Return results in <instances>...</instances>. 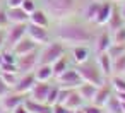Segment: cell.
<instances>
[{
    "mask_svg": "<svg viewBox=\"0 0 125 113\" xmlns=\"http://www.w3.org/2000/svg\"><path fill=\"white\" fill-rule=\"evenodd\" d=\"M57 36L62 43L70 45H87L93 40L89 29H86L81 24H62L57 31Z\"/></svg>",
    "mask_w": 125,
    "mask_h": 113,
    "instance_id": "6da1fadb",
    "label": "cell"
},
{
    "mask_svg": "<svg viewBox=\"0 0 125 113\" xmlns=\"http://www.w3.org/2000/svg\"><path fill=\"white\" fill-rule=\"evenodd\" d=\"M43 9L55 19H67L75 10V0H41Z\"/></svg>",
    "mask_w": 125,
    "mask_h": 113,
    "instance_id": "7a4b0ae2",
    "label": "cell"
},
{
    "mask_svg": "<svg viewBox=\"0 0 125 113\" xmlns=\"http://www.w3.org/2000/svg\"><path fill=\"white\" fill-rule=\"evenodd\" d=\"M77 72L81 75V81L84 82H91L94 86H103L106 84V77L103 75V72L99 70L98 67V62H93V60H86L82 63H77Z\"/></svg>",
    "mask_w": 125,
    "mask_h": 113,
    "instance_id": "3957f363",
    "label": "cell"
},
{
    "mask_svg": "<svg viewBox=\"0 0 125 113\" xmlns=\"http://www.w3.org/2000/svg\"><path fill=\"white\" fill-rule=\"evenodd\" d=\"M62 55H65V46L63 43L58 40V41H48L45 43L43 50L40 51V63H53L57 58H60Z\"/></svg>",
    "mask_w": 125,
    "mask_h": 113,
    "instance_id": "277c9868",
    "label": "cell"
},
{
    "mask_svg": "<svg viewBox=\"0 0 125 113\" xmlns=\"http://www.w3.org/2000/svg\"><path fill=\"white\" fill-rule=\"evenodd\" d=\"M5 46L12 48L16 43H19L24 36H28V22H19V24H9L5 28Z\"/></svg>",
    "mask_w": 125,
    "mask_h": 113,
    "instance_id": "5b68a950",
    "label": "cell"
},
{
    "mask_svg": "<svg viewBox=\"0 0 125 113\" xmlns=\"http://www.w3.org/2000/svg\"><path fill=\"white\" fill-rule=\"evenodd\" d=\"M38 63H40V53H38L36 50H34V51H29V53H24V55H19L17 60H16L17 70H19L21 74L33 72Z\"/></svg>",
    "mask_w": 125,
    "mask_h": 113,
    "instance_id": "8992f818",
    "label": "cell"
},
{
    "mask_svg": "<svg viewBox=\"0 0 125 113\" xmlns=\"http://www.w3.org/2000/svg\"><path fill=\"white\" fill-rule=\"evenodd\" d=\"M57 82H58V86H62V87H69V89H75L82 81H81V75H79V72H77V69H72V67H69L62 75H58L57 77Z\"/></svg>",
    "mask_w": 125,
    "mask_h": 113,
    "instance_id": "52a82bcc",
    "label": "cell"
},
{
    "mask_svg": "<svg viewBox=\"0 0 125 113\" xmlns=\"http://www.w3.org/2000/svg\"><path fill=\"white\" fill-rule=\"evenodd\" d=\"M28 36L36 45H45V43L50 41L48 28H43V26H38V24H33V22H28Z\"/></svg>",
    "mask_w": 125,
    "mask_h": 113,
    "instance_id": "ba28073f",
    "label": "cell"
},
{
    "mask_svg": "<svg viewBox=\"0 0 125 113\" xmlns=\"http://www.w3.org/2000/svg\"><path fill=\"white\" fill-rule=\"evenodd\" d=\"M24 103V94H19L16 91H9L7 94H4L0 98V108L5 111H12L16 106Z\"/></svg>",
    "mask_w": 125,
    "mask_h": 113,
    "instance_id": "9c48e42d",
    "label": "cell"
},
{
    "mask_svg": "<svg viewBox=\"0 0 125 113\" xmlns=\"http://www.w3.org/2000/svg\"><path fill=\"white\" fill-rule=\"evenodd\" d=\"M34 82H36L34 74H33V72H26V74H22V75L17 79V82H16V86L12 87V91H16V92H19V94H29L31 87L34 86Z\"/></svg>",
    "mask_w": 125,
    "mask_h": 113,
    "instance_id": "30bf717a",
    "label": "cell"
},
{
    "mask_svg": "<svg viewBox=\"0 0 125 113\" xmlns=\"http://www.w3.org/2000/svg\"><path fill=\"white\" fill-rule=\"evenodd\" d=\"M52 84L48 82H43V81H36L34 86L31 87L29 91V98L34 99V101H40V103H46V98H48V91H50Z\"/></svg>",
    "mask_w": 125,
    "mask_h": 113,
    "instance_id": "8fae6325",
    "label": "cell"
},
{
    "mask_svg": "<svg viewBox=\"0 0 125 113\" xmlns=\"http://www.w3.org/2000/svg\"><path fill=\"white\" fill-rule=\"evenodd\" d=\"M111 12H113L111 2H104V0H103V2H99V7H98V14H96L94 22H96L98 26H106V22H108Z\"/></svg>",
    "mask_w": 125,
    "mask_h": 113,
    "instance_id": "7c38bea8",
    "label": "cell"
},
{
    "mask_svg": "<svg viewBox=\"0 0 125 113\" xmlns=\"http://www.w3.org/2000/svg\"><path fill=\"white\" fill-rule=\"evenodd\" d=\"M7 17L10 24H19V22H29V14L22 10V7H7Z\"/></svg>",
    "mask_w": 125,
    "mask_h": 113,
    "instance_id": "4fadbf2b",
    "label": "cell"
},
{
    "mask_svg": "<svg viewBox=\"0 0 125 113\" xmlns=\"http://www.w3.org/2000/svg\"><path fill=\"white\" fill-rule=\"evenodd\" d=\"M36 46H38V45H36L29 36H24V38H22L19 43H16L10 50L19 57V55H24V53H29V51H34V50H36Z\"/></svg>",
    "mask_w": 125,
    "mask_h": 113,
    "instance_id": "5bb4252c",
    "label": "cell"
},
{
    "mask_svg": "<svg viewBox=\"0 0 125 113\" xmlns=\"http://www.w3.org/2000/svg\"><path fill=\"white\" fill-rule=\"evenodd\" d=\"M24 106L29 113H52V106L48 103H40L31 98H24Z\"/></svg>",
    "mask_w": 125,
    "mask_h": 113,
    "instance_id": "9a60e30c",
    "label": "cell"
},
{
    "mask_svg": "<svg viewBox=\"0 0 125 113\" xmlns=\"http://www.w3.org/2000/svg\"><path fill=\"white\" fill-rule=\"evenodd\" d=\"M63 106L69 108V110H79V108L84 106V99H82V96L77 92V89H70L67 99L63 101Z\"/></svg>",
    "mask_w": 125,
    "mask_h": 113,
    "instance_id": "2e32d148",
    "label": "cell"
},
{
    "mask_svg": "<svg viewBox=\"0 0 125 113\" xmlns=\"http://www.w3.org/2000/svg\"><path fill=\"white\" fill-rule=\"evenodd\" d=\"M36 81H43V82H48L52 77H53V70H52V65L50 63H38L36 69L33 70Z\"/></svg>",
    "mask_w": 125,
    "mask_h": 113,
    "instance_id": "e0dca14e",
    "label": "cell"
},
{
    "mask_svg": "<svg viewBox=\"0 0 125 113\" xmlns=\"http://www.w3.org/2000/svg\"><path fill=\"white\" fill-rule=\"evenodd\" d=\"M75 89H77V92L82 96V99H84V101H89V103H91V101H93V98H94V94H96V91H98V86H94V84H91V82H84V81H82Z\"/></svg>",
    "mask_w": 125,
    "mask_h": 113,
    "instance_id": "ac0fdd59",
    "label": "cell"
},
{
    "mask_svg": "<svg viewBox=\"0 0 125 113\" xmlns=\"http://www.w3.org/2000/svg\"><path fill=\"white\" fill-rule=\"evenodd\" d=\"M29 22L33 24H38V26H43V28H48L50 24V16L46 14L45 9H36L29 14Z\"/></svg>",
    "mask_w": 125,
    "mask_h": 113,
    "instance_id": "d6986e66",
    "label": "cell"
},
{
    "mask_svg": "<svg viewBox=\"0 0 125 113\" xmlns=\"http://www.w3.org/2000/svg\"><path fill=\"white\" fill-rule=\"evenodd\" d=\"M110 96H111V87L108 84H103V86L98 87V91H96V94H94V98H93L91 103H94L98 106H104Z\"/></svg>",
    "mask_w": 125,
    "mask_h": 113,
    "instance_id": "ffe728a7",
    "label": "cell"
},
{
    "mask_svg": "<svg viewBox=\"0 0 125 113\" xmlns=\"http://www.w3.org/2000/svg\"><path fill=\"white\" fill-rule=\"evenodd\" d=\"M98 67H99V70L103 72V75L104 77H108V75H111L113 74V69H111V63H113V60H111V57L104 51V53H99L98 55Z\"/></svg>",
    "mask_w": 125,
    "mask_h": 113,
    "instance_id": "44dd1931",
    "label": "cell"
},
{
    "mask_svg": "<svg viewBox=\"0 0 125 113\" xmlns=\"http://www.w3.org/2000/svg\"><path fill=\"white\" fill-rule=\"evenodd\" d=\"M72 58L75 63H82L86 60H89V48L86 45H74L72 48Z\"/></svg>",
    "mask_w": 125,
    "mask_h": 113,
    "instance_id": "7402d4cb",
    "label": "cell"
},
{
    "mask_svg": "<svg viewBox=\"0 0 125 113\" xmlns=\"http://www.w3.org/2000/svg\"><path fill=\"white\" fill-rule=\"evenodd\" d=\"M123 24H125V19H123L122 12H120V10H116V9L113 7V12H111V16H110V19H108V22H106L108 29H110V31H115V29L122 28Z\"/></svg>",
    "mask_w": 125,
    "mask_h": 113,
    "instance_id": "603a6c76",
    "label": "cell"
},
{
    "mask_svg": "<svg viewBox=\"0 0 125 113\" xmlns=\"http://www.w3.org/2000/svg\"><path fill=\"white\" fill-rule=\"evenodd\" d=\"M110 45H111V36H110V33H106V31L101 33V34L98 36V40H96V53L99 55V53L108 51Z\"/></svg>",
    "mask_w": 125,
    "mask_h": 113,
    "instance_id": "cb8c5ba5",
    "label": "cell"
},
{
    "mask_svg": "<svg viewBox=\"0 0 125 113\" xmlns=\"http://www.w3.org/2000/svg\"><path fill=\"white\" fill-rule=\"evenodd\" d=\"M70 65H69V58L67 57H60V58H57L53 63H52V70H53V77H58V75H62L67 69H69Z\"/></svg>",
    "mask_w": 125,
    "mask_h": 113,
    "instance_id": "d4e9b609",
    "label": "cell"
},
{
    "mask_svg": "<svg viewBox=\"0 0 125 113\" xmlns=\"http://www.w3.org/2000/svg\"><path fill=\"white\" fill-rule=\"evenodd\" d=\"M103 108H104V111H108V113H122V101L116 98V94H111Z\"/></svg>",
    "mask_w": 125,
    "mask_h": 113,
    "instance_id": "484cf974",
    "label": "cell"
},
{
    "mask_svg": "<svg viewBox=\"0 0 125 113\" xmlns=\"http://www.w3.org/2000/svg\"><path fill=\"white\" fill-rule=\"evenodd\" d=\"M111 69H113V74L115 75H123L125 74V53L113 58V63H111Z\"/></svg>",
    "mask_w": 125,
    "mask_h": 113,
    "instance_id": "4316f807",
    "label": "cell"
},
{
    "mask_svg": "<svg viewBox=\"0 0 125 113\" xmlns=\"http://www.w3.org/2000/svg\"><path fill=\"white\" fill-rule=\"evenodd\" d=\"M98 7H99V2H93L84 9V17H86V21H91V22H94V19H96V14H98Z\"/></svg>",
    "mask_w": 125,
    "mask_h": 113,
    "instance_id": "83f0119b",
    "label": "cell"
},
{
    "mask_svg": "<svg viewBox=\"0 0 125 113\" xmlns=\"http://www.w3.org/2000/svg\"><path fill=\"white\" fill-rule=\"evenodd\" d=\"M106 53L111 57V60L116 58V57H120V55H123L125 53V43H113L111 41V45H110V48H108Z\"/></svg>",
    "mask_w": 125,
    "mask_h": 113,
    "instance_id": "f1b7e54d",
    "label": "cell"
},
{
    "mask_svg": "<svg viewBox=\"0 0 125 113\" xmlns=\"http://www.w3.org/2000/svg\"><path fill=\"white\" fill-rule=\"evenodd\" d=\"M17 74H19V72H4V70H0V77H2V81H4L10 89L16 86V82H17V79H19Z\"/></svg>",
    "mask_w": 125,
    "mask_h": 113,
    "instance_id": "f546056e",
    "label": "cell"
},
{
    "mask_svg": "<svg viewBox=\"0 0 125 113\" xmlns=\"http://www.w3.org/2000/svg\"><path fill=\"white\" fill-rule=\"evenodd\" d=\"M111 87L116 92H125V75H113L111 79Z\"/></svg>",
    "mask_w": 125,
    "mask_h": 113,
    "instance_id": "4dcf8cb0",
    "label": "cell"
},
{
    "mask_svg": "<svg viewBox=\"0 0 125 113\" xmlns=\"http://www.w3.org/2000/svg\"><path fill=\"white\" fill-rule=\"evenodd\" d=\"M111 41L113 43H125V26L111 31Z\"/></svg>",
    "mask_w": 125,
    "mask_h": 113,
    "instance_id": "1f68e13d",
    "label": "cell"
},
{
    "mask_svg": "<svg viewBox=\"0 0 125 113\" xmlns=\"http://www.w3.org/2000/svg\"><path fill=\"white\" fill-rule=\"evenodd\" d=\"M58 91H60V86H58V84H57V86H52V87H50V91H48V98H46V103H48L50 106L57 103V98H58Z\"/></svg>",
    "mask_w": 125,
    "mask_h": 113,
    "instance_id": "d6a6232c",
    "label": "cell"
},
{
    "mask_svg": "<svg viewBox=\"0 0 125 113\" xmlns=\"http://www.w3.org/2000/svg\"><path fill=\"white\" fill-rule=\"evenodd\" d=\"M82 110H84V113H104V108H103V106H98V104H94V103L84 104Z\"/></svg>",
    "mask_w": 125,
    "mask_h": 113,
    "instance_id": "836d02e7",
    "label": "cell"
},
{
    "mask_svg": "<svg viewBox=\"0 0 125 113\" xmlns=\"http://www.w3.org/2000/svg\"><path fill=\"white\" fill-rule=\"evenodd\" d=\"M2 57H4V62H7V63H16V60H17V55L10 48L7 51H2Z\"/></svg>",
    "mask_w": 125,
    "mask_h": 113,
    "instance_id": "e575fe53",
    "label": "cell"
},
{
    "mask_svg": "<svg viewBox=\"0 0 125 113\" xmlns=\"http://www.w3.org/2000/svg\"><path fill=\"white\" fill-rule=\"evenodd\" d=\"M21 7H22V10H26L28 14H31L33 10H36V2H34V0H22Z\"/></svg>",
    "mask_w": 125,
    "mask_h": 113,
    "instance_id": "d590c367",
    "label": "cell"
},
{
    "mask_svg": "<svg viewBox=\"0 0 125 113\" xmlns=\"http://www.w3.org/2000/svg\"><path fill=\"white\" fill-rule=\"evenodd\" d=\"M9 17H7V9H2L0 7V29H5L9 26Z\"/></svg>",
    "mask_w": 125,
    "mask_h": 113,
    "instance_id": "8d00e7d4",
    "label": "cell"
},
{
    "mask_svg": "<svg viewBox=\"0 0 125 113\" xmlns=\"http://www.w3.org/2000/svg\"><path fill=\"white\" fill-rule=\"evenodd\" d=\"M0 70H4V72H19L16 63H7V62H4V63H2Z\"/></svg>",
    "mask_w": 125,
    "mask_h": 113,
    "instance_id": "74e56055",
    "label": "cell"
},
{
    "mask_svg": "<svg viewBox=\"0 0 125 113\" xmlns=\"http://www.w3.org/2000/svg\"><path fill=\"white\" fill-rule=\"evenodd\" d=\"M9 91H12V89H10V87H9V86L2 81V77H0V98H2L4 94H7Z\"/></svg>",
    "mask_w": 125,
    "mask_h": 113,
    "instance_id": "f35d334b",
    "label": "cell"
},
{
    "mask_svg": "<svg viewBox=\"0 0 125 113\" xmlns=\"http://www.w3.org/2000/svg\"><path fill=\"white\" fill-rule=\"evenodd\" d=\"M5 4H7V7H21L22 0H5Z\"/></svg>",
    "mask_w": 125,
    "mask_h": 113,
    "instance_id": "ab89813d",
    "label": "cell"
},
{
    "mask_svg": "<svg viewBox=\"0 0 125 113\" xmlns=\"http://www.w3.org/2000/svg\"><path fill=\"white\" fill-rule=\"evenodd\" d=\"M12 113H29V111H28V108H26V106H24V103H22V104L16 106V108L12 110Z\"/></svg>",
    "mask_w": 125,
    "mask_h": 113,
    "instance_id": "60d3db41",
    "label": "cell"
},
{
    "mask_svg": "<svg viewBox=\"0 0 125 113\" xmlns=\"http://www.w3.org/2000/svg\"><path fill=\"white\" fill-rule=\"evenodd\" d=\"M116 98H118L122 103H125V92H116Z\"/></svg>",
    "mask_w": 125,
    "mask_h": 113,
    "instance_id": "b9f144b4",
    "label": "cell"
},
{
    "mask_svg": "<svg viewBox=\"0 0 125 113\" xmlns=\"http://www.w3.org/2000/svg\"><path fill=\"white\" fill-rule=\"evenodd\" d=\"M120 12H122V16H123V19H125V0L122 2V7H120Z\"/></svg>",
    "mask_w": 125,
    "mask_h": 113,
    "instance_id": "7bdbcfd3",
    "label": "cell"
},
{
    "mask_svg": "<svg viewBox=\"0 0 125 113\" xmlns=\"http://www.w3.org/2000/svg\"><path fill=\"white\" fill-rule=\"evenodd\" d=\"M5 45V36H2L0 34V50H2V46Z\"/></svg>",
    "mask_w": 125,
    "mask_h": 113,
    "instance_id": "ee69618b",
    "label": "cell"
},
{
    "mask_svg": "<svg viewBox=\"0 0 125 113\" xmlns=\"http://www.w3.org/2000/svg\"><path fill=\"white\" fill-rule=\"evenodd\" d=\"M2 63H4V57H2V51H0V67H2Z\"/></svg>",
    "mask_w": 125,
    "mask_h": 113,
    "instance_id": "f6af8a7d",
    "label": "cell"
},
{
    "mask_svg": "<svg viewBox=\"0 0 125 113\" xmlns=\"http://www.w3.org/2000/svg\"><path fill=\"white\" fill-rule=\"evenodd\" d=\"M65 113H75V110H69V108H67V111H65Z\"/></svg>",
    "mask_w": 125,
    "mask_h": 113,
    "instance_id": "bcb514c9",
    "label": "cell"
},
{
    "mask_svg": "<svg viewBox=\"0 0 125 113\" xmlns=\"http://www.w3.org/2000/svg\"><path fill=\"white\" fill-rule=\"evenodd\" d=\"M75 113H84V110H82V108H79V110H75Z\"/></svg>",
    "mask_w": 125,
    "mask_h": 113,
    "instance_id": "7dc6e473",
    "label": "cell"
},
{
    "mask_svg": "<svg viewBox=\"0 0 125 113\" xmlns=\"http://www.w3.org/2000/svg\"><path fill=\"white\" fill-rule=\"evenodd\" d=\"M122 113H125V103H122Z\"/></svg>",
    "mask_w": 125,
    "mask_h": 113,
    "instance_id": "c3c4849f",
    "label": "cell"
},
{
    "mask_svg": "<svg viewBox=\"0 0 125 113\" xmlns=\"http://www.w3.org/2000/svg\"><path fill=\"white\" fill-rule=\"evenodd\" d=\"M0 113H12V111H5V110H4V111H0Z\"/></svg>",
    "mask_w": 125,
    "mask_h": 113,
    "instance_id": "681fc988",
    "label": "cell"
},
{
    "mask_svg": "<svg viewBox=\"0 0 125 113\" xmlns=\"http://www.w3.org/2000/svg\"><path fill=\"white\" fill-rule=\"evenodd\" d=\"M94 2H103V0H94Z\"/></svg>",
    "mask_w": 125,
    "mask_h": 113,
    "instance_id": "f907efd6",
    "label": "cell"
},
{
    "mask_svg": "<svg viewBox=\"0 0 125 113\" xmlns=\"http://www.w3.org/2000/svg\"><path fill=\"white\" fill-rule=\"evenodd\" d=\"M115 2H122V0H115Z\"/></svg>",
    "mask_w": 125,
    "mask_h": 113,
    "instance_id": "816d5d0a",
    "label": "cell"
},
{
    "mask_svg": "<svg viewBox=\"0 0 125 113\" xmlns=\"http://www.w3.org/2000/svg\"><path fill=\"white\" fill-rule=\"evenodd\" d=\"M0 2H4V0H0Z\"/></svg>",
    "mask_w": 125,
    "mask_h": 113,
    "instance_id": "f5cc1de1",
    "label": "cell"
},
{
    "mask_svg": "<svg viewBox=\"0 0 125 113\" xmlns=\"http://www.w3.org/2000/svg\"><path fill=\"white\" fill-rule=\"evenodd\" d=\"M123 75H125V74H123Z\"/></svg>",
    "mask_w": 125,
    "mask_h": 113,
    "instance_id": "db71d44e",
    "label": "cell"
}]
</instances>
